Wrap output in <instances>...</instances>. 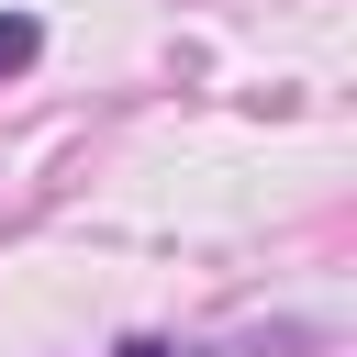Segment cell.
Listing matches in <instances>:
<instances>
[{
    "label": "cell",
    "mask_w": 357,
    "mask_h": 357,
    "mask_svg": "<svg viewBox=\"0 0 357 357\" xmlns=\"http://www.w3.org/2000/svg\"><path fill=\"white\" fill-rule=\"evenodd\" d=\"M112 357H190V346H167V335H123Z\"/></svg>",
    "instance_id": "7a4b0ae2"
},
{
    "label": "cell",
    "mask_w": 357,
    "mask_h": 357,
    "mask_svg": "<svg viewBox=\"0 0 357 357\" xmlns=\"http://www.w3.org/2000/svg\"><path fill=\"white\" fill-rule=\"evenodd\" d=\"M33 45H45V33H33V11H0V78H22V67H33Z\"/></svg>",
    "instance_id": "6da1fadb"
}]
</instances>
